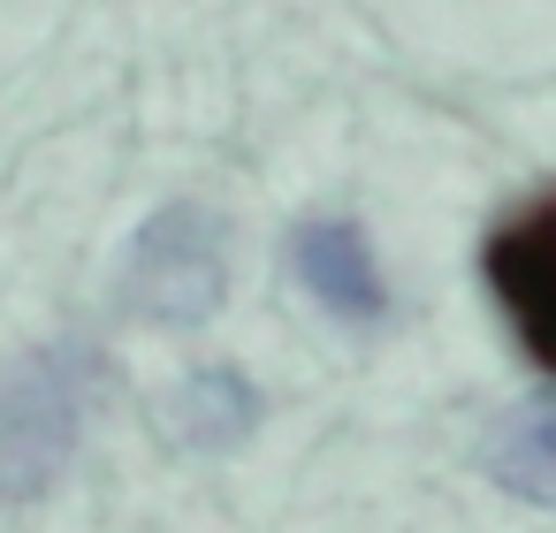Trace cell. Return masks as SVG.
Returning a JSON list of instances; mask_svg holds the SVG:
<instances>
[{
	"mask_svg": "<svg viewBox=\"0 0 556 533\" xmlns=\"http://www.w3.org/2000/svg\"><path fill=\"white\" fill-rule=\"evenodd\" d=\"M480 465H488V480L510 487L518 503L556 510V396L503 411V419L488 427V442H480Z\"/></svg>",
	"mask_w": 556,
	"mask_h": 533,
	"instance_id": "obj_5",
	"label": "cell"
},
{
	"mask_svg": "<svg viewBox=\"0 0 556 533\" xmlns=\"http://www.w3.org/2000/svg\"><path fill=\"white\" fill-rule=\"evenodd\" d=\"M168 427L184 434V449H237V442L260 427V389H252L237 366H199V373L176 389Z\"/></svg>",
	"mask_w": 556,
	"mask_h": 533,
	"instance_id": "obj_6",
	"label": "cell"
},
{
	"mask_svg": "<svg viewBox=\"0 0 556 533\" xmlns=\"http://www.w3.org/2000/svg\"><path fill=\"white\" fill-rule=\"evenodd\" d=\"M480 275H488V297L503 305L518 351L556 373V191L526 199L518 214H503L480 244Z\"/></svg>",
	"mask_w": 556,
	"mask_h": 533,
	"instance_id": "obj_3",
	"label": "cell"
},
{
	"mask_svg": "<svg viewBox=\"0 0 556 533\" xmlns=\"http://www.w3.org/2000/svg\"><path fill=\"white\" fill-rule=\"evenodd\" d=\"M290 267H298L305 297L328 305L336 320H358V328L389 320V282H381V259H374V244H366L358 221H343V214L305 221L290 237Z\"/></svg>",
	"mask_w": 556,
	"mask_h": 533,
	"instance_id": "obj_4",
	"label": "cell"
},
{
	"mask_svg": "<svg viewBox=\"0 0 556 533\" xmlns=\"http://www.w3.org/2000/svg\"><path fill=\"white\" fill-rule=\"evenodd\" d=\"M100 381L108 366L85 335H62L0 373V503H39L70 472Z\"/></svg>",
	"mask_w": 556,
	"mask_h": 533,
	"instance_id": "obj_1",
	"label": "cell"
},
{
	"mask_svg": "<svg viewBox=\"0 0 556 533\" xmlns=\"http://www.w3.org/2000/svg\"><path fill=\"white\" fill-rule=\"evenodd\" d=\"M222 297H229V221L199 199L161 206L123 259V305L161 328H199L222 313Z\"/></svg>",
	"mask_w": 556,
	"mask_h": 533,
	"instance_id": "obj_2",
	"label": "cell"
}]
</instances>
